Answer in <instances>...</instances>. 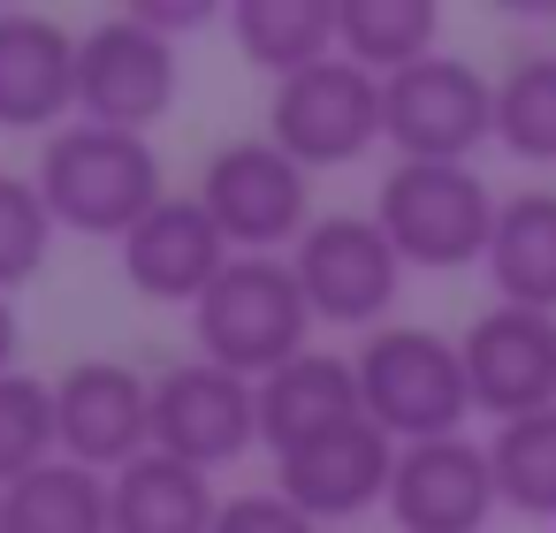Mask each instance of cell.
<instances>
[{
  "mask_svg": "<svg viewBox=\"0 0 556 533\" xmlns=\"http://www.w3.org/2000/svg\"><path fill=\"white\" fill-rule=\"evenodd\" d=\"M488 282L518 313H556V191H518L495 206L488 237Z\"/></svg>",
  "mask_w": 556,
  "mask_h": 533,
  "instance_id": "d6986e66",
  "label": "cell"
},
{
  "mask_svg": "<svg viewBox=\"0 0 556 533\" xmlns=\"http://www.w3.org/2000/svg\"><path fill=\"white\" fill-rule=\"evenodd\" d=\"M214 533H320L290 495H275V487H252V495H229L222 503V518H214Z\"/></svg>",
  "mask_w": 556,
  "mask_h": 533,
  "instance_id": "4316f807",
  "label": "cell"
},
{
  "mask_svg": "<svg viewBox=\"0 0 556 533\" xmlns=\"http://www.w3.org/2000/svg\"><path fill=\"white\" fill-rule=\"evenodd\" d=\"M503 510L495 495V457L472 434H442V442H412L396 449V480H389V518L396 533H480Z\"/></svg>",
  "mask_w": 556,
  "mask_h": 533,
  "instance_id": "4fadbf2b",
  "label": "cell"
},
{
  "mask_svg": "<svg viewBox=\"0 0 556 533\" xmlns=\"http://www.w3.org/2000/svg\"><path fill=\"white\" fill-rule=\"evenodd\" d=\"M0 533H9V518H0Z\"/></svg>",
  "mask_w": 556,
  "mask_h": 533,
  "instance_id": "f546056e",
  "label": "cell"
},
{
  "mask_svg": "<svg viewBox=\"0 0 556 533\" xmlns=\"http://www.w3.org/2000/svg\"><path fill=\"white\" fill-rule=\"evenodd\" d=\"M199 206L214 214V229L237 252H267V259H275V244L298 252V237L313 229V183L275 138L222 145L199 176Z\"/></svg>",
  "mask_w": 556,
  "mask_h": 533,
  "instance_id": "52a82bcc",
  "label": "cell"
},
{
  "mask_svg": "<svg viewBox=\"0 0 556 533\" xmlns=\"http://www.w3.org/2000/svg\"><path fill=\"white\" fill-rule=\"evenodd\" d=\"M54 419H62V457L115 480L153 449V381L123 358H77L54 381Z\"/></svg>",
  "mask_w": 556,
  "mask_h": 533,
  "instance_id": "30bf717a",
  "label": "cell"
},
{
  "mask_svg": "<svg viewBox=\"0 0 556 533\" xmlns=\"http://www.w3.org/2000/svg\"><path fill=\"white\" fill-rule=\"evenodd\" d=\"M434 39H442L434 0H343V16H336V47L374 77H396L412 62L442 54Z\"/></svg>",
  "mask_w": 556,
  "mask_h": 533,
  "instance_id": "7402d4cb",
  "label": "cell"
},
{
  "mask_svg": "<svg viewBox=\"0 0 556 533\" xmlns=\"http://www.w3.org/2000/svg\"><path fill=\"white\" fill-rule=\"evenodd\" d=\"M191 335H199V358L237 373V381H267L282 373L290 358H305L313 343V305L298 290V267L275 252H237L214 290L191 305Z\"/></svg>",
  "mask_w": 556,
  "mask_h": 533,
  "instance_id": "6da1fadb",
  "label": "cell"
},
{
  "mask_svg": "<svg viewBox=\"0 0 556 533\" xmlns=\"http://www.w3.org/2000/svg\"><path fill=\"white\" fill-rule=\"evenodd\" d=\"M47 252H54V214H47L39 183L0 168V297L24 290L47 267Z\"/></svg>",
  "mask_w": 556,
  "mask_h": 533,
  "instance_id": "484cf974",
  "label": "cell"
},
{
  "mask_svg": "<svg viewBox=\"0 0 556 533\" xmlns=\"http://www.w3.org/2000/svg\"><path fill=\"white\" fill-rule=\"evenodd\" d=\"M176 47L161 31H146L130 9L123 16H100L85 39H77V115L100 123V130H130L146 138L168 107H176Z\"/></svg>",
  "mask_w": 556,
  "mask_h": 533,
  "instance_id": "ba28073f",
  "label": "cell"
},
{
  "mask_svg": "<svg viewBox=\"0 0 556 533\" xmlns=\"http://www.w3.org/2000/svg\"><path fill=\"white\" fill-rule=\"evenodd\" d=\"M267 138H275L305 176L374 153V145H381V77L358 69L351 54L282 77L275 100H267Z\"/></svg>",
  "mask_w": 556,
  "mask_h": 533,
  "instance_id": "8992f818",
  "label": "cell"
},
{
  "mask_svg": "<svg viewBox=\"0 0 556 533\" xmlns=\"http://www.w3.org/2000/svg\"><path fill=\"white\" fill-rule=\"evenodd\" d=\"M229 259H237V252H229V237L214 229V214L199 206V191H191V199L168 191V199L123 237V275H130V290L153 297V305H199Z\"/></svg>",
  "mask_w": 556,
  "mask_h": 533,
  "instance_id": "9a60e30c",
  "label": "cell"
},
{
  "mask_svg": "<svg viewBox=\"0 0 556 533\" xmlns=\"http://www.w3.org/2000/svg\"><path fill=\"white\" fill-rule=\"evenodd\" d=\"M495 145L526 168H556V54H526L495 77Z\"/></svg>",
  "mask_w": 556,
  "mask_h": 533,
  "instance_id": "603a6c76",
  "label": "cell"
},
{
  "mask_svg": "<svg viewBox=\"0 0 556 533\" xmlns=\"http://www.w3.org/2000/svg\"><path fill=\"white\" fill-rule=\"evenodd\" d=\"M343 419H366V396H358V366L336 358V351H305V358H290L282 373L260 381V442L275 457L343 427Z\"/></svg>",
  "mask_w": 556,
  "mask_h": 533,
  "instance_id": "e0dca14e",
  "label": "cell"
},
{
  "mask_svg": "<svg viewBox=\"0 0 556 533\" xmlns=\"http://www.w3.org/2000/svg\"><path fill=\"white\" fill-rule=\"evenodd\" d=\"M336 16H343V0H237L229 9V31L244 47L252 69H267L275 85L313 69V62H336Z\"/></svg>",
  "mask_w": 556,
  "mask_h": 533,
  "instance_id": "ffe728a7",
  "label": "cell"
},
{
  "mask_svg": "<svg viewBox=\"0 0 556 533\" xmlns=\"http://www.w3.org/2000/svg\"><path fill=\"white\" fill-rule=\"evenodd\" d=\"M252 442H260V381H237L206 358L168 366L153 381V449L161 457L214 472V465H237Z\"/></svg>",
  "mask_w": 556,
  "mask_h": 533,
  "instance_id": "8fae6325",
  "label": "cell"
},
{
  "mask_svg": "<svg viewBox=\"0 0 556 533\" xmlns=\"http://www.w3.org/2000/svg\"><path fill=\"white\" fill-rule=\"evenodd\" d=\"M495 191L480 183V168H442V161H396L381 176V199H374V221L381 237L396 244L404 267H472L488 259V237H495Z\"/></svg>",
  "mask_w": 556,
  "mask_h": 533,
  "instance_id": "277c9868",
  "label": "cell"
},
{
  "mask_svg": "<svg viewBox=\"0 0 556 533\" xmlns=\"http://www.w3.org/2000/svg\"><path fill=\"white\" fill-rule=\"evenodd\" d=\"M0 518H9V533H115L108 472H85V465L54 457L0 495Z\"/></svg>",
  "mask_w": 556,
  "mask_h": 533,
  "instance_id": "44dd1931",
  "label": "cell"
},
{
  "mask_svg": "<svg viewBox=\"0 0 556 533\" xmlns=\"http://www.w3.org/2000/svg\"><path fill=\"white\" fill-rule=\"evenodd\" d=\"M389 480H396V442L374 419H343V427H328V434L275 457V495H290L313 525L389 503Z\"/></svg>",
  "mask_w": 556,
  "mask_h": 533,
  "instance_id": "5bb4252c",
  "label": "cell"
},
{
  "mask_svg": "<svg viewBox=\"0 0 556 533\" xmlns=\"http://www.w3.org/2000/svg\"><path fill=\"white\" fill-rule=\"evenodd\" d=\"M9 373H16V305L0 297V381H9Z\"/></svg>",
  "mask_w": 556,
  "mask_h": 533,
  "instance_id": "f1b7e54d",
  "label": "cell"
},
{
  "mask_svg": "<svg viewBox=\"0 0 556 533\" xmlns=\"http://www.w3.org/2000/svg\"><path fill=\"white\" fill-rule=\"evenodd\" d=\"M62 457V419H54V381L39 373H9L0 381V495L16 480H31L39 465Z\"/></svg>",
  "mask_w": 556,
  "mask_h": 533,
  "instance_id": "d4e9b609",
  "label": "cell"
},
{
  "mask_svg": "<svg viewBox=\"0 0 556 533\" xmlns=\"http://www.w3.org/2000/svg\"><path fill=\"white\" fill-rule=\"evenodd\" d=\"M39 199L54 214V229H77V237H130L161 199V153L153 138H130V130H100V123H70L47 138L39 153Z\"/></svg>",
  "mask_w": 556,
  "mask_h": 533,
  "instance_id": "7a4b0ae2",
  "label": "cell"
},
{
  "mask_svg": "<svg viewBox=\"0 0 556 533\" xmlns=\"http://www.w3.org/2000/svg\"><path fill=\"white\" fill-rule=\"evenodd\" d=\"M146 31H161L168 47H176V31H206L214 24V9H206V0H176V9H168V0H138V9H130Z\"/></svg>",
  "mask_w": 556,
  "mask_h": 533,
  "instance_id": "83f0119b",
  "label": "cell"
},
{
  "mask_svg": "<svg viewBox=\"0 0 556 533\" xmlns=\"http://www.w3.org/2000/svg\"><path fill=\"white\" fill-rule=\"evenodd\" d=\"M358 396H366V419L412 449V442H442V434H465V411H472V389H465V351L434 328H412V320H389L358 343Z\"/></svg>",
  "mask_w": 556,
  "mask_h": 533,
  "instance_id": "3957f363",
  "label": "cell"
},
{
  "mask_svg": "<svg viewBox=\"0 0 556 533\" xmlns=\"http://www.w3.org/2000/svg\"><path fill=\"white\" fill-rule=\"evenodd\" d=\"M465 389L472 411H488L495 427L556 411V313H518V305H488L465 335Z\"/></svg>",
  "mask_w": 556,
  "mask_h": 533,
  "instance_id": "7c38bea8",
  "label": "cell"
},
{
  "mask_svg": "<svg viewBox=\"0 0 556 533\" xmlns=\"http://www.w3.org/2000/svg\"><path fill=\"white\" fill-rule=\"evenodd\" d=\"M290 267H298L313 320H328V328H381V313L396 305V282H404V259L374 214H320L298 237Z\"/></svg>",
  "mask_w": 556,
  "mask_h": 533,
  "instance_id": "9c48e42d",
  "label": "cell"
},
{
  "mask_svg": "<svg viewBox=\"0 0 556 533\" xmlns=\"http://www.w3.org/2000/svg\"><path fill=\"white\" fill-rule=\"evenodd\" d=\"M381 138L396 145V161L472 168V153L495 138V85L457 54H427L381 77Z\"/></svg>",
  "mask_w": 556,
  "mask_h": 533,
  "instance_id": "5b68a950",
  "label": "cell"
},
{
  "mask_svg": "<svg viewBox=\"0 0 556 533\" xmlns=\"http://www.w3.org/2000/svg\"><path fill=\"white\" fill-rule=\"evenodd\" d=\"M77 107V31L39 9H0V130H47Z\"/></svg>",
  "mask_w": 556,
  "mask_h": 533,
  "instance_id": "2e32d148",
  "label": "cell"
},
{
  "mask_svg": "<svg viewBox=\"0 0 556 533\" xmlns=\"http://www.w3.org/2000/svg\"><path fill=\"white\" fill-rule=\"evenodd\" d=\"M108 503H115V533H214V518H222L214 472L161 457V449L123 465L108 480Z\"/></svg>",
  "mask_w": 556,
  "mask_h": 533,
  "instance_id": "ac0fdd59",
  "label": "cell"
},
{
  "mask_svg": "<svg viewBox=\"0 0 556 533\" xmlns=\"http://www.w3.org/2000/svg\"><path fill=\"white\" fill-rule=\"evenodd\" d=\"M488 457H495V495H503V510H518V518H556V411H533V419L495 427Z\"/></svg>",
  "mask_w": 556,
  "mask_h": 533,
  "instance_id": "cb8c5ba5",
  "label": "cell"
}]
</instances>
